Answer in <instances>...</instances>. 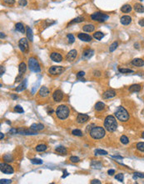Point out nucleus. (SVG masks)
<instances>
[{
    "label": "nucleus",
    "instance_id": "1",
    "mask_svg": "<svg viewBox=\"0 0 144 184\" xmlns=\"http://www.w3.org/2000/svg\"><path fill=\"white\" fill-rule=\"evenodd\" d=\"M104 127L109 132H115L118 128L117 120L113 116H107L104 121Z\"/></svg>",
    "mask_w": 144,
    "mask_h": 184
},
{
    "label": "nucleus",
    "instance_id": "2",
    "mask_svg": "<svg viewBox=\"0 0 144 184\" xmlns=\"http://www.w3.org/2000/svg\"><path fill=\"white\" fill-rule=\"evenodd\" d=\"M90 136H92L93 139L98 140V139H102L105 136V130L103 129V127L101 126H95L92 129H91L90 132H89Z\"/></svg>",
    "mask_w": 144,
    "mask_h": 184
},
{
    "label": "nucleus",
    "instance_id": "3",
    "mask_svg": "<svg viewBox=\"0 0 144 184\" xmlns=\"http://www.w3.org/2000/svg\"><path fill=\"white\" fill-rule=\"evenodd\" d=\"M115 116L120 121H127L129 119V114L124 107L119 106L115 111Z\"/></svg>",
    "mask_w": 144,
    "mask_h": 184
},
{
    "label": "nucleus",
    "instance_id": "4",
    "mask_svg": "<svg viewBox=\"0 0 144 184\" xmlns=\"http://www.w3.org/2000/svg\"><path fill=\"white\" fill-rule=\"evenodd\" d=\"M69 113H70V110H69L68 107L67 105H61L56 110V115L60 120L67 119L69 116Z\"/></svg>",
    "mask_w": 144,
    "mask_h": 184
},
{
    "label": "nucleus",
    "instance_id": "5",
    "mask_svg": "<svg viewBox=\"0 0 144 184\" xmlns=\"http://www.w3.org/2000/svg\"><path fill=\"white\" fill-rule=\"evenodd\" d=\"M28 68L31 71L35 72V73H39L40 72V70H41L39 61H38L35 58H30V59H28Z\"/></svg>",
    "mask_w": 144,
    "mask_h": 184
},
{
    "label": "nucleus",
    "instance_id": "6",
    "mask_svg": "<svg viewBox=\"0 0 144 184\" xmlns=\"http://www.w3.org/2000/svg\"><path fill=\"white\" fill-rule=\"evenodd\" d=\"M91 19L94 21L98 22H105L109 19V16L101 12H96L91 15Z\"/></svg>",
    "mask_w": 144,
    "mask_h": 184
},
{
    "label": "nucleus",
    "instance_id": "7",
    "mask_svg": "<svg viewBox=\"0 0 144 184\" xmlns=\"http://www.w3.org/2000/svg\"><path fill=\"white\" fill-rule=\"evenodd\" d=\"M19 47L23 53H28L29 50L28 43L26 38H22L19 42Z\"/></svg>",
    "mask_w": 144,
    "mask_h": 184
},
{
    "label": "nucleus",
    "instance_id": "8",
    "mask_svg": "<svg viewBox=\"0 0 144 184\" xmlns=\"http://www.w3.org/2000/svg\"><path fill=\"white\" fill-rule=\"evenodd\" d=\"M64 70L65 69L62 66H52L49 68L48 73L52 75H58L64 72Z\"/></svg>",
    "mask_w": 144,
    "mask_h": 184
},
{
    "label": "nucleus",
    "instance_id": "9",
    "mask_svg": "<svg viewBox=\"0 0 144 184\" xmlns=\"http://www.w3.org/2000/svg\"><path fill=\"white\" fill-rule=\"evenodd\" d=\"M0 170L4 174H12L13 173V168L10 165L7 163H1L0 164Z\"/></svg>",
    "mask_w": 144,
    "mask_h": 184
},
{
    "label": "nucleus",
    "instance_id": "10",
    "mask_svg": "<svg viewBox=\"0 0 144 184\" xmlns=\"http://www.w3.org/2000/svg\"><path fill=\"white\" fill-rule=\"evenodd\" d=\"M26 69H27V66H26V64H25L24 62L20 63V65L19 66V75L16 77V82L20 81V80H22L23 74H24L25 71H26Z\"/></svg>",
    "mask_w": 144,
    "mask_h": 184
},
{
    "label": "nucleus",
    "instance_id": "11",
    "mask_svg": "<svg viewBox=\"0 0 144 184\" xmlns=\"http://www.w3.org/2000/svg\"><path fill=\"white\" fill-rule=\"evenodd\" d=\"M78 55V52L76 50H72L71 51L68 52V54H67L66 55V59L68 62H72L74 59H76Z\"/></svg>",
    "mask_w": 144,
    "mask_h": 184
},
{
    "label": "nucleus",
    "instance_id": "12",
    "mask_svg": "<svg viewBox=\"0 0 144 184\" xmlns=\"http://www.w3.org/2000/svg\"><path fill=\"white\" fill-rule=\"evenodd\" d=\"M52 98H53V100L56 101V102H59V101H61L63 98V92H62L60 90H55V91L53 92V94H52Z\"/></svg>",
    "mask_w": 144,
    "mask_h": 184
},
{
    "label": "nucleus",
    "instance_id": "13",
    "mask_svg": "<svg viewBox=\"0 0 144 184\" xmlns=\"http://www.w3.org/2000/svg\"><path fill=\"white\" fill-rule=\"evenodd\" d=\"M116 96V91L114 90H107V91H105L103 95V99H110V98H113Z\"/></svg>",
    "mask_w": 144,
    "mask_h": 184
},
{
    "label": "nucleus",
    "instance_id": "14",
    "mask_svg": "<svg viewBox=\"0 0 144 184\" xmlns=\"http://www.w3.org/2000/svg\"><path fill=\"white\" fill-rule=\"evenodd\" d=\"M89 120V116L86 114H79L77 117V121L79 124L86 123Z\"/></svg>",
    "mask_w": 144,
    "mask_h": 184
},
{
    "label": "nucleus",
    "instance_id": "15",
    "mask_svg": "<svg viewBox=\"0 0 144 184\" xmlns=\"http://www.w3.org/2000/svg\"><path fill=\"white\" fill-rule=\"evenodd\" d=\"M18 132L21 135H37L38 134L37 131H33L31 128L29 129V130H27V129H19Z\"/></svg>",
    "mask_w": 144,
    "mask_h": 184
},
{
    "label": "nucleus",
    "instance_id": "16",
    "mask_svg": "<svg viewBox=\"0 0 144 184\" xmlns=\"http://www.w3.org/2000/svg\"><path fill=\"white\" fill-rule=\"evenodd\" d=\"M78 37L79 39H81L82 41H84V42H90L91 40H92V36H90L87 34L80 33V34H78Z\"/></svg>",
    "mask_w": 144,
    "mask_h": 184
},
{
    "label": "nucleus",
    "instance_id": "17",
    "mask_svg": "<svg viewBox=\"0 0 144 184\" xmlns=\"http://www.w3.org/2000/svg\"><path fill=\"white\" fill-rule=\"evenodd\" d=\"M50 58L52 60H53L54 62H61L62 59H63V57L60 54L56 52H53L50 54Z\"/></svg>",
    "mask_w": 144,
    "mask_h": 184
},
{
    "label": "nucleus",
    "instance_id": "18",
    "mask_svg": "<svg viewBox=\"0 0 144 184\" xmlns=\"http://www.w3.org/2000/svg\"><path fill=\"white\" fill-rule=\"evenodd\" d=\"M39 96H41V97H47V96H48L49 94V90L48 88H47L46 86H42L41 88H40L39 90Z\"/></svg>",
    "mask_w": 144,
    "mask_h": 184
},
{
    "label": "nucleus",
    "instance_id": "19",
    "mask_svg": "<svg viewBox=\"0 0 144 184\" xmlns=\"http://www.w3.org/2000/svg\"><path fill=\"white\" fill-rule=\"evenodd\" d=\"M120 22H121V23L123 25H128V24H130L131 22H132V18L128 15L123 16V17L121 18Z\"/></svg>",
    "mask_w": 144,
    "mask_h": 184
},
{
    "label": "nucleus",
    "instance_id": "20",
    "mask_svg": "<svg viewBox=\"0 0 144 184\" xmlns=\"http://www.w3.org/2000/svg\"><path fill=\"white\" fill-rule=\"evenodd\" d=\"M30 128L32 129V130L37 131V132H38V131L43 130V129L44 128V125H43V124H41V123H33L30 126Z\"/></svg>",
    "mask_w": 144,
    "mask_h": 184
},
{
    "label": "nucleus",
    "instance_id": "21",
    "mask_svg": "<svg viewBox=\"0 0 144 184\" xmlns=\"http://www.w3.org/2000/svg\"><path fill=\"white\" fill-rule=\"evenodd\" d=\"M132 64L134 65V66H138L141 67L144 65V60L142 59H139V58H137V59H134L132 61Z\"/></svg>",
    "mask_w": 144,
    "mask_h": 184
},
{
    "label": "nucleus",
    "instance_id": "22",
    "mask_svg": "<svg viewBox=\"0 0 144 184\" xmlns=\"http://www.w3.org/2000/svg\"><path fill=\"white\" fill-rule=\"evenodd\" d=\"M94 54V51L92 50H86L83 53V57L85 59H90Z\"/></svg>",
    "mask_w": 144,
    "mask_h": 184
},
{
    "label": "nucleus",
    "instance_id": "23",
    "mask_svg": "<svg viewBox=\"0 0 144 184\" xmlns=\"http://www.w3.org/2000/svg\"><path fill=\"white\" fill-rule=\"evenodd\" d=\"M83 31H85V32L90 33V32L94 31V29H95V26H94L93 24H86L83 27Z\"/></svg>",
    "mask_w": 144,
    "mask_h": 184
},
{
    "label": "nucleus",
    "instance_id": "24",
    "mask_svg": "<svg viewBox=\"0 0 144 184\" xmlns=\"http://www.w3.org/2000/svg\"><path fill=\"white\" fill-rule=\"evenodd\" d=\"M26 34H27V38H28V40H30L32 42L33 40V31L29 27H26Z\"/></svg>",
    "mask_w": 144,
    "mask_h": 184
},
{
    "label": "nucleus",
    "instance_id": "25",
    "mask_svg": "<svg viewBox=\"0 0 144 184\" xmlns=\"http://www.w3.org/2000/svg\"><path fill=\"white\" fill-rule=\"evenodd\" d=\"M27 87V81L26 80H24V81H23L21 84L19 85V86L17 87V89H16V91L19 92V91H23V90H25Z\"/></svg>",
    "mask_w": 144,
    "mask_h": 184
},
{
    "label": "nucleus",
    "instance_id": "26",
    "mask_svg": "<svg viewBox=\"0 0 144 184\" xmlns=\"http://www.w3.org/2000/svg\"><path fill=\"white\" fill-rule=\"evenodd\" d=\"M141 90V85H132L129 87L130 92H138Z\"/></svg>",
    "mask_w": 144,
    "mask_h": 184
},
{
    "label": "nucleus",
    "instance_id": "27",
    "mask_svg": "<svg viewBox=\"0 0 144 184\" xmlns=\"http://www.w3.org/2000/svg\"><path fill=\"white\" fill-rule=\"evenodd\" d=\"M134 10L137 13H144V6L141 3H136L134 5Z\"/></svg>",
    "mask_w": 144,
    "mask_h": 184
},
{
    "label": "nucleus",
    "instance_id": "28",
    "mask_svg": "<svg viewBox=\"0 0 144 184\" xmlns=\"http://www.w3.org/2000/svg\"><path fill=\"white\" fill-rule=\"evenodd\" d=\"M15 29H16V30H17V31H19V32L22 33V34H24V33H25L24 26H23V23H16Z\"/></svg>",
    "mask_w": 144,
    "mask_h": 184
},
{
    "label": "nucleus",
    "instance_id": "29",
    "mask_svg": "<svg viewBox=\"0 0 144 184\" xmlns=\"http://www.w3.org/2000/svg\"><path fill=\"white\" fill-rule=\"evenodd\" d=\"M104 108H105V104L103 102H101V101L98 102L95 105V110H98V111H101V110H103Z\"/></svg>",
    "mask_w": 144,
    "mask_h": 184
},
{
    "label": "nucleus",
    "instance_id": "30",
    "mask_svg": "<svg viewBox=\"0 0 144 184\" xmlns=\"http://www.w3.org/2000/svg\"><path fill=\"white\" fill-rule=\"evenodd\" d=\"M132 8L130 4H125L121 8V11L123 13H130L131 11H132Z\"/></svg>",
    "mask_w": 144,
    "mask_h": 184
},
{
    "label": "nucleus",
    "instance_id": "31",
    "mask_svg": "<svg viewBox=\"0 0 144 184\" xmlns=\"http://www.w3.org/2000/svg\"><path fill=\"white\" fill-rule=\"evenodd\" d=\"M55 151L58 152V153L61 154V155H66L67 154V149L63 147H56Z\"/></svg>",
    "mask_w": 144,
    "mask_h": 184
},
{
    "label": "nucleus",
    "instance_id": "32",
    "mask_svg": "<svg viewBox=\"0 0 144 184\" xmlns=\"http://www.w3.org/2000/svg\"><path fill=\"white\" fill-rule=\"evenodd\" d=\"M103 37H104V34L102 32H96L93 34V38L96 39L97 40H101Z\"/></svg>",
    "mask_w": 144,
    "mask_h": 184
},
{
    "label": "nucleus",
    "instance_id": "33",
    "mask_svg": "<svg viewBox=\"0 0 144 184\" xmlns=\"http://www.w3.org/2000/svg\"><path fill=\"white\" fill-rule=\"evenodd\" d=\"M47 150V146L44 145V144H40V145L37 146L36 147V151L37 152H44V151Z\"/></svg>",
    "mask_w": 144,
    "mask_h": 184
},
{
    "label": "nucleus",
    "instance_id": "34",
    "mask_svg": "<svg viewBox=\"0 0 144 184\" xmlns=\"http://www.w3.org/2000/svg\"><path fill=\"white\" fill-rule=\"evenodd\" d=\"M91 167H92V168H101L102 163L97 161H92V163H91Z\"/></svg>",
    "mask_w": 144,
    "mask_h": 184
},
{
    "label": "nucleus",
    "instance_id": "35",
    "mask_svg": "<svg viewBox=\"0 0 144 184\" xmlns=\"http://www.w3.org/2000/svg\"><path fill=\"white\" fill-rule=\"evenodd\" d=\"M84 21V18L83 17H78L76 19H72V21L69 23V24H72V23H81V22Z\"/></svg>",
    "mask_w": 144,
    "mask_h": 184
},
{
    "label": "nucleus",
    "instance_id": "36",
    "mask_svg": "<svg viewBox=\"0 0 144 184\" xmlns=\"http://www.w3.org/2000/svg\"><path fill=\"white\" fill-rule=\"evenodd\" d=\"M118 46V42H113V43H112V44L110 45V47H109V51H110V52H113L114 50H117Z\"/></svg>",
    "mask_w": 144,
    "mask_h": 184
},
{
    "label": "nucleus",
    "instance_id": "37",
    "mask_svg": "<svg viewBox=\"0 0 144 184\" xmlns=\"http://www.w3.org/2000/svg\"><path fill=\"white\" fill-rule=\"evenodd\" d=\"M3 160H4L6 162H13V156H11L10 154H6L3 156Z\"/></svg>",
    "mask_w": 144,
    "mask_h": 184
},
{
    "label": "nucleus",
    "instance_id": "38",
    "mask_svg": "<svg viewBox=\"0 0 144 184\" xmlns=\"http://www.w3.org/2000/svg\"><path fill=\"white\" fill-rule=\"evenodd\" d=\"M115 179L119 181L120 183H123V179H124V177H123V173H118L115 176Z\"/></svg>",
    "mask_w": 144,
    "mask_h": 184
},
{
    "label": "nucleus",
    "instance_id": "39",
    "mask_svg": "<svg viewBox=\"0 0 144 184\" xmlns=\"http://www.w3.org/2000/svg\"><path fill=\"white\" fill-rule=\"evenodd\" d=\"M72 134L73 136H83V132H81L80 130L78 129H76V130H73L72 132Z\"/></svg>",
    "mask_w": 144,
    "mask_h": 184
},
{
    "label": "nucleus",
    "instance_id": "40",
    "mask_svg": "<svg viewBox=\"0 0 144 184\" xmlns=\"http://www.w3.org/2000/svg\"><path fill=\"white\" fill-rule=\"evenodd\" d=\"M120 141H121V142L123 144H124V145H126V144H127L129 142L128 138H127L126 136H122L121 138H120Z\"/></svg>",
    "mask_w": 144,
    "mask_h": 184
},
{
    "label": "nucleus",
    "instance_id": "41",
    "mask_svg": "<svg viewBox=\"0 0 144 184\" xmlns=\"http://www.w3.org/2000/svg\"><path fill=\"white\" fill-rule=\"evenodd\" d=\"M137 150L144 152V142H138L137 144Z\"/></svg>",
    "mask_w": 144,
    "mask_h": 184
},
{
    "label": "nucleus",
    "instance_id": "42",
    "mask_svg": "<svg viewBox=\"0 0 144 184\" xmlns=\"http://www.w3.org/2000/svg\"><path fill=\"white\" fill-rule=\"evenodd\" d=\"M95 154L96 155H107V152L104 150H101V149H97L95 150Z\"/></svg>",
    "mask_w": 144,
    "mask_h": 184
},
{
    "label": "nucleus",
    "instance_id": "43",
    "mask_svg": "<svg viewBox=\"0 0 144 184\" xmlns=\"http://www.w3.org/2000/svg\"><path fill=\"white\" fill-rule=\"evenodd\" d=\"M119 72L123 74H128V73H133V70L130 69H119Z\"/></svg>",
    "mask_w": 144,
    "mask_h": 184
},
{
    "label": "nucleus",
    "instance_id": "44",
    "mask_svg": "<svg viewBox=\"0 0 144 184\" xmlns=\"http://www.w3.org/2000/svg\"><path fill=\"white\" fill-rule=\"evenodd\" d=\"M67 39H68V42L70 44H72V43H74V41H75V38H74V36L72 35V34H68L67 35Z\"/></svg>",
    "mask_w": 144,
    "mask_h": 184
},
{
    "label": "nucleus",
    "instance_id": "45",
    "mask_svg": "<svg viewBox=\"0 0 144 184\" xmlns=\"http://www.w3.org/2000/svg\"><path fill=\"white\" fill-rule=\"evenodd\" d=\"M31 162H32L33 164H36V165H40V164H43V161L40 160V159H37V158H35V159L31 160Z\"/></svg>",
    "mask_w": 144,
    "mask_h": 184
},
{
    "label": "nucleus",
    "instance_id": "46",
    "mask_svg": "<svg viewBox=\"0 0 144 184\" xmlns=\"http://www.w3.org/2000/svg\"><path fill=\"white\" fill-rule=\"evenodd\" d=\"M14 110H15L16 112H18V113H23V109L22 108L20 105H16L15 107H14Z\"/></svg>",
    "mask_w": 144,
    "mask_h": 184
},
{
    "label": "nucleus",
    "instance_id": "47",
    "mask_svg": "<svg viewBox=\"0 0 144 184\" xmlns=\"http://www.w3.org/2000/svg\"><path fill=\"white\" fill-rule=\"evenodd\" d=\"M12 183V181L9 179H1L0 180V183L1 184H9Z\"/></svg>",
    "mask_w": 144,
    "mask_h": 184
},
{
    "label": "nucleus",
    "instance_id": "48",
    "mask_svg": "<svg viewBox=\"0 0 144 184\" xmlns=\"http://www.w3.org/2000/svg\"><path fill=\"white\" fill-rule=\"evenodd\" d=\"M70 161L72 162H79V157H78V156H71Z\"/></svg>",
    "mask_w": 144,
    "mask_h": 184
},
{
    "label": "nucleus",
    "instance_id": "49",
    "mask_svg": "<svg viewBox=\"0 0 144 184\" xmlns=\"http://www.w3.org/2000/svg\"><path fill=\"white\" fill-rule=\"evenodd\" d=\"M19 3L20 6L24 7V6H26V5L28 4V2H27V0H19Z\"/></svg>",
    "mask_w": 144,
    "mask_h": 184
},
{
    "label": "nucleus",
    "instance_id": "50",
    "mask_svg": "<svg viewBox=\"0 0 144 184\" xmlns=\"http://www.w3.org/2000/svg\"><path fill=\"white\" fill-rule=\"evenodd\" d=\"M3 1H4L5 3H7V4H8V5H13L14 3H15L14 0H3Z\"/></svg>",
    "mask_w": 144,
    "mask_h": 184
},
{
    "label": "nucleus",
    "instance_id": "51",
    "mask_svg": "<svg viewBox=\"0 0 144 184\" xmlns=\"http://www.w3.org/2000/svg\"><path fill=\"white\" fill-rule=\"evenodd\" d=\"M134 175H135V176L137 177H140V178H144V174H143V173H140V172H135Z\"/></svg>",
    "mask_w": 144,
    "mask_h": 184
},
{
    "label": "nucleus",
    "instance_id": "52",
    "mask_svg": "<svg viewBox=\"0 0 144 184\" xmlns=\"http://www.w3.org/2000/svg\"><path fill=\"white\" fill-rule=\"evenodd\" d=\"M84 74H85V73L83 72V71H79L77 74V77L78 78H80V77H83L84 76Z\"/></svg>",
    "mask_w": 144,
    "mask_h": 184
},
{
    "label": "nucleus",
    "instance_id": "53",
    "mask_svg": "<svg viewBox=\"0 0 144 184\" xmlns=\"http://www.w3.org/2000/svg\"><path fill=\"white\" fill-rule=\"evenodd\" d=\"M107 173L112 176V175H113L114 173H115V171L112 170V169H111V170H108V171H107Z\"/></svg>",
    "mask_w": 144,
    "mask_h": 184
},
{
    "label": "nucleus",
    "instance_id": "54",
    "mask_svg": "<svg viewBox=\"0 0 144 184\" xmlns=\"http://www.w3.org/2000/svg\"><path fill=\"white\" fill-rule=\"evenodd\" d=\"M91 183H92V184H95V183H98V184H100V183H101V182H100L99 181V180H92V182H91Z\"/></svg>",
    "mask_w": 144,
    "mask_h": 184
},
{
    "label": "nucleus",
    "instance_id": "55",
    "mask_svg": "<svg viewBox=\"0 0 144 184\" xmlns=\"http://www.w3.org/2000/svg\"><path fill=\"white\" fill-rule=\"evenodd\" d=\"M63 173H64V175H63L62 178H65L67 176H68V172H67V170H64V171H63Z\"/></svg>",
    "mask_w": 144,
    "mask_h": 184
},
{
    "label": "nucleus",
    "instance_id": "56",
    "mask_svg": "<svg viewBox=\"0 0 144 184\" xmlns=\"http://www.w3.org/2000/svg\"><path fill=\"white\" fill-rule=\"evenodd\" d=\"M139 25H141L142 27H144V19H142L141 20H139Z\"/></svg>",
    "mask_w": 144,
    "mask_h": 184
},
{
    "label": "nucleus",
    "instance_id": "57",
    "mask_svg": "<svg viewBox=\"0 0 144 184\" xmlns=\"http://www.w3.org/2000/svg\"><path fill=\"white\" fill-rule=\"evenodd\" d=\"M100 75H101V73H100L99 71H95V72H94V76H98V77H99Z\"/></svg>",
    "mask_w": 144,
    "mask_h": 184
},
{
    "label": "nucleus",
    "instance_id": "58",
    "mask_svg": "<svg viewBox=\"0 0 144 184\" xmlns=\"http://www.w3.org/2000/svg\"><path fill=\"white\" fill-rule=\"evenodd\" d=\"M112 157L114 158H117V159H123V156H112Z\"/></svg>",
    "mask_w": 144,
    "mask_h": 184
},
{
    "label": "nucleus",
    "instance_id": "59",
    "mask_svg": "<svg viewBox=\"0 0 144 184\" xmlns=\"http://www.w3.org/2000/svg\"><path fill=\"white\" fill-rule=\"evenodd\" d=\"M3 137H4V134L1 132V133H0V139L3 140Z\"/></svg>",
    "mask_w": 144,
    "mask_h": 184
},
{
    "label": "nucleus",
    "instance_id": "60",
    "mask_svg": "<svg viewBox=\"0 0 144 184\" xmlns=\"http://www.w3.org/2000/svg\"><path fill=\"white\" fill-rule=\"evenodd\" d=\"M3 72H4V70H3V66H1V76L3 75Z\"/></svg>",
    "mask_w": 144,
    "mask_h": 184
},
{
    "label": "nucleus",
    "instance_id": "61",
    "mask_svg": "<svg viewBox=\"0 0 144 184\" xmlns=\"http://www.w3.org/2000/svg\"><path fill=\"white\" fill-rule=\"evenodd\" d=\"M3 37H4V34H3V32H1V39H3Z\"/></svg>",
    "mask_w": 144,
    "mask_h": 184
},
{
    "label": "nucleus",
    "instance_id": "62",
    "mask_svg": "<svg viewBox=\"0 0 144 184\" xmlns=\"http://www.w3.org/2000/svg\"><path fill=\"white\" fill-rule=\"evenodd\" d=\"M12 97L13 98V99H18V96H12Z\"/></svg>",
    "mask_w": 144,
    "mask_h": 184
},
{
    "label": "nucleus",
    "instance_id": "63",
    "mask_svg": "<svg viewBox=\"0 0 144 184\" xmlns=\"http://www.w3.org/2000/svg\"><path fill=\"white\" fill-rule=\"evenodd\" d=\"M142 137H143V139H144V132H143V134H142Z\"/></svg>",
    "mask_w": 144,
    "mask_h": 184
},
{
    "label": "nucleus",
    "instance_id": "64",
    "mask_svg": "<svg viewBox=\"0 0 144 184\" xmlns=\"http://www.w3.org/2000/svg\"><path fill=\"white\" fill-rule=\"evenodd\" d=\"M140 1H143V0H140Z\"/></svg>",
    "mask_w": 144,
    "mask_h": 184
}]
</instances>
